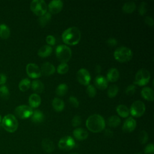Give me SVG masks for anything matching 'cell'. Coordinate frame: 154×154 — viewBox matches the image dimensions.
Here are the masks:
<instances>
[{
  "label": "cell",
  "instance_id": "6da1fadb",
  "mask_svg": "<svg viewBox=\"0 0 154 154\" xmlns=\"http://www.w3.org/2000/svg\"><path fill=\"white\" fill-rule=\"evenodd\" d=\"M87 129L94 133L100 132L105 128V122L102 116L94 114L88 117L85 122Z\"/></svg>",
  "mask_w": 154,
  "mask_h": 154
},
{
  "label": "cell",
  "instance_id": "7a4b0ae2",
  "mask_svg": "<svg viewBox=\"0 0 154 154\" xmlns=\"http://www.w3.org/2000/svg\"><path fill=\"white\" fill-rule=\"evenodd\" d=\"M81 37L80 30L75 26H72L66 29L62 34V39L64 43L69 45H77Z\"/></svg>",
  "mask_w": 154,
  "mask_h": 154
},
{
  "label": "cell",
  "instance_id": "3957f363",
  "mask_svg": "<svg viewBox=\"0 0 154 154\" xmlns=\"http://www.w3.org/2000/svg\"><path fill=\"white\" fill-rule=\"evenodd\" d=\"M133 53L131 49L128 47L121 46L116 49L114 52V57L116 60L120 63H125L131 60Z\"/></svg>",
  "mask_w": 154,
  "mask_h": 154
},
{
  "label": "cell",
  "instance_id": "277c9868",
  "mask_svg": "<svg viewBox=\"0 0 154 154\" xmlns=\"http://www.w3.org/2000/svg\"><path fill=\"white\" fill-rule=\"evenodd\" d=\"M2 126L7 132L13 133L18 128V122L16 117L11 114L5 115L1 120Z\"/></svg>",
  "mask_w": 154,
  "mask_h": 154
},
{
  "label": "cell",
  "instance_id": "5b68a950",
  "mask_svg": "<svg viewBox=\"0 0 154 154\" xmlns=\"http://www.w3.org/2000/svg\"><path fill=\"white\" fill-rule=\"evenodd\" d=\"M55 54L57 58L60 62L66 63L70 60L72 57V51L69 46L61 45L57 46Z\"/></svg>",
  "mask_w": 154,
  "mask_h": 154
},
{
  "label": "cell",
  "instance_id": "8992f818",
  "mask_svg": "<svg viewBox=\"0 0 154 154\" xmlns=\"http://www.w3.org/2000/svg\"><path fill=\"white\" fill-rule=\"evenodd\" d=\"M30 8L35 15L40 16L47 12L48 5L43 0H34L31 2Z\"/></svg>",
  "mask_w": 154,
  "mask_h": 154
},
{
  "label": "cell",
  "instance_id": "52a82bcc",
  "mask_svg": "<svg viewBox=\"0 0 154 154\" xmlns=\"http://www.w3.org/2000/svg\"><path fill=\"white\" fill-rule=\"evenodd\" d=\"M150 79V72L145 69H141L137 72L134 83L140 86H144L149 83Z\"/></svg>",
  "mask_w": 154,
  "mask_h": 154
},
{
  "label": "cell",
  "instance_id": "ba28073f",
  "mask_svg": "<svg viewBox=\"0 0 154 154\" xmlns=\"http://www.w3.org/2000/svg\"><path fill=\"white\" fill-rule=\"evenodd\" d=\"M146 110L145 104L140 100H135L131 106L129 112L131 114L135 117H140L142 116Z\"/></svg>",
  "mask_w": 154,
  "mask_h": 154
},
{
  "label": "cell",
  "instance_id": "9c48e42d",
  "mask_svg": "<svg viewBox=\"0 0 154 154\" xmlns=\"http://www.w3.org/2000/svg\"><path fill=\"white\" fill-rule=\"evenodd\" d=\"M15 114L20 119H25L30 117L33 112L32 108L26 105H21L17 106L14 110Z\"/></svg>",
  "mask_w": 154,
  "mask_h": 154
},
{
  "label": "cell",
  "instance_id": "30bf717a",
  "mask_svg": "<svg viewBox=\"0 0 154 154\" xmlns=\"http://www.w3.org/2000/svg\"><path fill=\"white\" fill-rule=\"evenodd\" d=\"M58 147L63 150H69L75 146L74 139L70 136H66L61 138L58 142Z\"/></svg>",
  "mask_w": 154,
  "mask_h": 154
},
{
  "label": "cell",
  "instance_id": "8fae6325",
  "mask_svg": "<svg viewBox=\"0 0 154 154\" xmlns=\"http://www.w3.org/2000/svg\"><path fill=\"white\" fill-rule=\"evenodd\" d=\"M76 78L78 81L84 85H88L91 80V76L89 72L84 68L80 69L78 71Z\"/></svg>",
  "mask_w": 154,
  "mask_h": 154
},
{
  "label": "cell",
  "instance_id": "7c38bea8",
  "mask_svg": "<svg viewBox=\"0 0 154 154\" xmlns=\"http://www.w3.org/2000/svg\"><path fill=\"white\" fill-rule=\"evenodd\" d=\"M26 72L28 76L31 78H38L41 76L42 73L38 66L34 63H29L26 66Z\"/></svg>",
  "mask_w": 154,
  "mask_h": 154
},
{
  "label": "cell",
  "instance_id": "4fadbf2b",
  "mask_svg": "<svg viewBox=\"0 0 154 154\" xmlns=\"http://www.w3.org/2000/svg\"><path fill=\"white\" fill-rule=\"evenodd\" d=\"M63 7V2L60 0H53L48 5V10L51 14H57L60 12Z\"/></svg>",
  "mask_w": 154,
  "mask_h": 154
},
{
  "label": "cell",
  "instance_id": "5bb4252c",
  "mask_svg": "<svg viewBox=\"0 0 154 154\" xmlns=\"http://www.w3.org/2000/svg\"><path fill=\"white\" fill-rule=\"evenodd\" d=\"M136 126V121L132 117H128L123 123L122 130L125 132H131L135 129Z\"/></svg>",
  "mask_w": 154,
  "mask_h": 154
},
{
  "label": "cell",
  "instance_id": "9a60e30c",
  "mask_svg": "<svg viewBox=\"0 0 154 154\" xmlns=\"http://www.w3.org/2000/svg\"><path fill=\"white\" fill-rule=\"evenodd\" d=\"M40 71L41 73L45 76H49L55 73V67L51 63L46 62L42 65Z\"/></svg>",
  "mask_w": 154,
  "mask_h": 154
},
{
  "label": "cell",
  "instance_id": "2e32d148",
  "mask_svg": "<svg viewBox=\"0 0 154 154\" xmlns=\"http://www.w3.org/2000/svg\"><path fill=\"white\" fill-rule=\"evenodd\" d=\"M94 85L99 90H105L108 87V81L102 75H97L94 81Z\"/></svg>",
  "mask_w": 154,
  "mask_h": 154
},
{
  "label": "cell",
  "instance_id": "e0dca14e",
  "mask_svg": "<svg viewBox=\"0 0 154 154\" xmlns=\"http://www.w3.org/2000/svg\"><path fill=\"white\" fill-rule=\"evenodd\" d=\"M73 136L78 140H84L87 138L88 134L86 130L81 128H78L74 129L73 132Z\"/></svg>",
  "mask_w": 154,
  "mask_h": 154
},
{
  "label": "cell",
  "instance_id": "ac0fdd59",
  "mask_svg": "<svg viewBox=\"0 0 154 154\" xmlns=\"http://www.w3.org/2000/svg\"><path fill=\"white\" fill-rule=\"evenodd\" d=\"M28 102L31 108H37L41 103V98L40 96L36 93H33L30 95L28 99Z\"/></svg>",
  "mask_w": 154,
  "mask_h": 154
},
{
  "label": "cell",
  "instance_id": "d6986e66",
  "mask_svg": "<svg viewBox=\"0 0 154 154\" xmlns=\"http://www.w3.org/2000/svg\"><path fill=\"white\" fill-rule=\"evenodd\" d=\"M42 147L47 153H51L55 149V146L53 141L49 138H44L42 140Z\"/></svg>",
  "mask_w": 154,
  "mask_h": 154
},
{
  "label": "cell",
  "instance_id": "ffe728a7",
  "mask_svg": "<svg viewBox=\"0 0 154 154\" xmlns=\"http://www.w3.org/2000/svg\"><path fill=\"white\" fill-rule=\"evenodd\" d=\"M141 96L143 99L148 101H153L154 99L153 90L150 87H144L141 91Z\"/></svg>",
  "mask_w": 154,
  "mask_h": 154
},
{
  "label": "cell",
  "instance_id": "44dd1931",
  "mask_svg": "<svg viewBox=\"0 0 154 154\" xmlns=\"http://www.w3.org/2000/svg\"><path fill=\"white\" fill-rule=\"evenodd\" d=\"M119 78V72L118 70L116 68H111L109 69L107 75H106V79L109 82H116Z\"/></svg>",
  "mask_w": 154,
  "mask_h": 154
},
{
  "label": "cell",
  "instance_id": "7402d4cb",
  "mask_svg": "<svg viewBox=\"0 0 154 154\" xmlns=\"http://www.w3.org/2000/svg\"><path fill=\"white\" fill-rule=\"evenodd\" d=\"M44 119L45 116L43 113L38 109L34 111L31 116V120L34 123H40L44 120Z\"/></svg>",
  "mask_w": 154,
  "mask_h": 154
},
{
  "label": "cell",
  "instance_id": "603a6c76",
  "mask_svg": "<svg viewBox=\"0 0 154 154\" xmlns=\"http://www.w3.org/2000/svg\"><path fill=\"white\" fill-rule=\"evenodd\" d=\"M52 105L55 111L61 112L64 108V102L62 99L55 97L52 101Z\"/></svg>",
  "mask_w": 154,
  "mask_h": 154
},
{
  "label": "cell",
  "instance_id": "cb8c5ba5",
  "mask_svg": "<svg viewBox=\"0 0 154 154\" xmlns=\"http://www.w3.org/2000/svg\"><path fill=\"white\" fill-rule=\"evenodd\" d=\"M52 52V48L51 46L44 45L42 46L38 51L37 54L39 57L45 58L49 56Z\"/></svg>",
  "mask_w": 154,
  "mask_h": 154
},
{
  "label": "cell",
  "instance_id": "d4e9b609",
  "mask_svg": "<svg viewBox=\"0 0 154 154\" xmlns=\"http://www.w3.org/2000/svg\"><path fill=\"white\" fill-rule=\"evenodd\" d=\"M52 15L49 12H46L42 16H39L38 19V23L41 27H45L51 21Z\"/></svg>",
  "mask_w": 154,
  "mask_h": 154
},
{
  "label": "cell",
  "instance_id": "484cf974",
  "mask_svg": "<svg viewBox=\"0 0 154 154\" xmlns=\"http://www.w3.org/2000/svg\"><path fill=\"white\" fill-rule=\"evenodd\" d=\"M116 111L119 116L123 118H126L129 115V109L125 105L120 104L116 107Z\"/></svg>",
  "mask_w": 154,
  "mask_h": 154
},
{
  "label": "cell",
  "instance_id": "4316f807",
  "mask_svg": "<svg viewBox=\"0 0 154 154\" xmlns=\"http://www.w3.org/2000/svg\"><path fill=\"white\" fill-rule=\"evenodd\" d=\"M31 86L32 89L34 91H35L36 93H42L45 88L43 83L41 81L38 80V79L34 80L32 82V83L31 84Z\"/></svg>",
  "mask_w": 154,
  "mask_h": 154
},
{
  "label": "cell",
  "instance_id": "83f0119b",
  "mask_svg": "<svg viewBox=\"0 0 154 154\" xmlns=\"http://www.w3.org/2000/svg\"><path fill=\"white\" fill-rule=\"evenodd\" d=\"M136 8V4L134 2L132 1H129V2H125L123 7H122V10L125 13L129 14L132 13Z\"/></svg>",
  "mask_w": 154,
  "mask_h": 154
},
{
  "label": "cell",
  "instance_id": "f1b7e54d",
  "mask_svg": "<svg viewBox=\"0 0 154 154\" xmlns=\"http://www.w3.org/2000/svg\"><path fill=\"white\" fill-rule=\"evenodd\" d=\"M121 122V120L119 117L117 116H110L107 120V124L109 127L116 128L117 127Z\"/></svg>",
  "mask_w": 154,
  "mask_h": 154
},
{
  "label": "cell",
  "instance_id": "f546056e",
  "mask_svg": "<svg viewBox=\"0 0 154 154\" xmlns=\"http://www.w3.org/2000/svg\"><path fill=\"white\" fill-rule=\"evenodd\" d=\"M10 35V30L5 24L0 25V37L3 39H7Z\"/></svg>",
  "mask_w": 154,
  "mask_h": 154
},
{
  "label": "cell",
  "instance_id": "4dcf8cb0",
  "mask_svg": "<svg viewBox=\"0 0 154 154\" xmlns=\"http://www.w3.org/2000/svg\"><path fill=\"white\" fill-rule=\"evenodd\" d=\"M68 90V87L66 84H60L55 89V93L57 96H64Z\"/></svg>",
  "mask_w": 154,
  "mask_h": 154
},
{
  "label": "cell",
  "instance_id": "1f68e13d",
  "mask_svg": "<svg viewBox=\"0 0 154 154\" xmlns=\"http://www.w3.org/2000/svg\"><path fill=\"white\" fill-rule=\"evenodd\" d=\"M31 87V81L28 78L22 79L19 84V88L21 91H25L28 90Z\"/></svg>",
  "mask_w": 154,
  "mask_h": 154
},
{
  "label": "cell",
  "instance_id": "d6a6232c",
  "mask_svg": "<svg viewBox=\"0 0 154 154\" xmlns=\"http://www.w3.org/2000/svg\"><path fill=\"white\" fill-rule=\"evenodd\" d=\"M119 91V87L117 85H111L109 86L108 91H107V94L109 98H113L116 97V96L117 94Z\"/></svg>",
  "mask_w": 154,
  "mask_h": 154
},
{
  "label": "cell",
  "instance_id": "836d02e7",
  "mask_svg": "<svg viewBox=\"0 0 154 154\" xmlns=\"http://www.w3.org/2000/svg\"><path fill=\"white\" fill-rule=\"evenodd\" d=\"M10 97V92L8 88L5 85L0 87V97L3 99H8Z\"/></svg>",
  "mask_w": 154,
  "mask_h": 154
},
{
  "label": "cell",
  "instance_id": "e575fe53",
  "mask_svg": "<svg viewBox=\"0 0 154 154\" xmlns=\"http://www.w3.org/2000/svg\"><path fill=\"white\" fill-rule=\"evenodd\" d=\"M69 70V65L67 63H61L60 64L57 69V71L58 73L63 75L66 73Z\"/></svg>",
  "mask_w": 154,
  "mask_h": 154
},
{
  "label": "cell",
  "instance_id": "d590c367",
  "mask_svg": "<svg viewBox=\"0 0 154 154\" xmlns=\"http://www.w3.org/2000/svg\"><path fill=\"white\" fill-rule=\"evenodd\" d=\"M148 139H149V136L147 132L144 130L141 131L140 132L139 136H138V140L140 143L142 144H144L147 142Z\"/></svg>",
  "mask_w": 154,
  "mask_h": 154
},
{
  "label": "cell",
  "instance_id": "8d00e7d4",
  "mask_svg": "<svg viewBox=\"0 0 154 154\" xmlns=\"http://www.w3.org/2000/svg\"><path fill=\"white\" fill-rule=\"evenodd\" d=\"M86 92L89 97H94L96 94V89L93 85H88L86 89Z\"/></svg>",
  "mask_w": 154,
  "mask_h": 154
},
{
  "label": "cell",
  "instance_id": "74e56055",
  "mask_svg": "<svg viewBox=\"0 0 154 154\" xmlns=\"http://www.w3.org/2000/svg\"><path fill=\"white\" fill-rule=\"evenodd\" d=\"M136 90V87L134 84H131L127 86L125 89V93L128 96L133 95Z\"/></svg>",
  "mask_w": 154,
  "mask_h": 154
},
{
  "label": "cell",
  "instance_id": "f35d334b",
  "mask_svg": "<svg viewBox=\"0 0 154 154\" xmlns=\"http://www.w3.org/2000/svg\"><path fill=\"white\" fill-rule=\"evenodd\" d=\"M147 11V3L142 2L138 7V13L141 16H143Z\"/></svg>",
  "mask_w": 154,
  "mask_h": 154
},
{
  "label": "cell",
  "instance_id": "ab89813d",
  "mask_svg": "<svg viewBox=\"0 0 154 154\" xmlns=\"http://www.w3.org/2000/svg\"><path fill=\"white\" fill-rule=\"evenodd\" d=\"M69 102L74 108H78L79 106V103L78 100L73 96H71L69 98Z\"/></svg>",
  "mask_w": 154,
  "mask_h": 154
},
{
  "label": "cell",
  "instance_id": "60d3db41",
  "mask_svg": "<svg viewBox=\"0 0 154 154\" xmlns=\"http://www.w3.org/2000/svg\"><path fill=\"white\" fill-rule=\"evenodd\" d=\"M81 123V118L79 116H75L72 120V125L73 127H77L79 126Z\"/></svg>",
  "mask_w": 154,
  "mask_h": 154
},
{
  "label": "cell",
  "instance_id": "b9f144b4",
  "mask_svg": "<svg viewBox=\"0 0 154 154\" xmlns=\"http://www.w3.org/2000/svg\"><path fill=\"white\" fill-rule=\"evenodd\" d=\"M145 154H154V146L152 143L148 144L144 149Z\"/></svg>",
  "mask_w": 154,
  "mask_h": 154
},
{
  "label": "cell",
  "instance_id": "7bdbcfd3",
  "mask_svg": "<svg viewBox=\"0 0 154 154\" xmlns=\"http://www.w3.org/2000/svg\"><path fill=\"white\" fill-rule=\"evenodd\" d=\"M55 38L53 35H49L46 37V42L48 44V45H54L55 43Z\"/></svg>",
  "mask_w": 154,
  "mask_h": 154
},
{
  "label": "cell",
  "instance_id": "ee69618b",
  "mask_svg": "<svg viewBox=\"0 0 154 154\" xmlns=\"http://www.w3.org/2000/svg\"><path fill=\"white\" fill-rule=\"evenodd\" d=\"M106 43L109 46L113 47V46H115L116 45H117V40L115 38L110 37V38H108V40H106Z\"/></svg>",
  "mask_w": 154,
  "mask_h": 154
},
{
  "label": "cell",
  "instance_id": "f6af8a7d",
  "mask_svg": "<svg viewBox=\"0 0 154 154\" xmlns=\"http://www.w3.org/2000/svg\"><path fill=\"white\" fill-rule=\"evenodd\" d=\"M144 22L148 26H152L154 23L153 18L150 16H146L144 18Z\"/></svg>",
  "mask_w": 154,
  "mask_h": 154
},
{
  "label": "cell",
  "instance_id": "bcb514c9",
  "mask_svg": "<svg viewBox=\"0 0 154 154\" xmlns=\"http://www.w3.org/2000/svg\"><path fill=\"white\" fill-rule=\"evenodd\" d=\"M7 81V77L3 73H0V85H4Z\"/></svg>",
  "mask_w": 154,
  "mask_h": 154
},
{
  "label": "cell",
  "instance_id": "7dc6e473",
  "mask_svg": "<svg viewBox=\"0 0 154 154\" xmlns=\"http://www.w3.org/2000/svg\"><path fill=\"white\" fill-rule=\"evenodd\" d=\"M104 134H105V135L106 137L110 138V137H112V135H113V132H112V131H111L110 129H105V131Z\"/></svg>",
  "mask_w": 154,
  "mask_h": 154
},
{
  "label": "cell",
  "instance_id": "c3c4849f",
  "mask_svg": "<svg viewBox=\"0 0 154 154\" xmlns=\"http://www.w3.org/2000/svg\"><path fill=\"white\" fill-rule=\"evenodd\" d=\"M101 70H102V68H101V66L100 65H96V66L95 71L97 73H99L101 72Z\"/></svg>",
  "mask_w": 154,
  "mask_h": 154
},
{
  "label": "cell",
  "instance_id": "681fc988",
  "mask_svg": "<svg viewBox=\"0 0 154 154\" xmlns=\"http://www.w3.org/2000/svg\"><path fill=\"white\" fill-rule=\"evenodd\" d=\"M1 120H2V117H1V115H0V123L1 122Z\"/></svg>",
  "mask_w": 154,
  "mask_h": 154
},
{
  "label": "cell",
  "instance_id": "f907efd6",
  "mask_svg": "<svg viewBox=\"0 0 154 154\" xmlns=\"http://www.w3.org/2000/svg\"><path fill=\"white\" fill-rule=\"evenodd\" d=\"M134 154H141V153H139V152H138V153H134Z\"/></svg>",
  "mask_w": 154,
  "mask_h": 154
},
{
  "label": "cell",
  "instance_id": "816d5d0a",
  "mask_svg": "<svg viewBox=\"0 0 154 154\" xmlns=\"http://www.w3.org/2000/svg\"><path fill=\"white\" fill-rule=\"evenodd\" d=\"M71 154H79V153H71Z\"/></svg>",
  "mask_w": 154,
  "mask_h": 154
}]
</instances>
